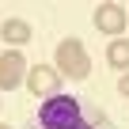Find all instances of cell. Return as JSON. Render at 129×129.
<instances>
[{
    "mask_svg": "<svg viewBox=\"0 0 129 129\" xmlns=\"http://www.w3.org/2000/svg\"><path fill=\"white\" fill-rule=\"evenodd\" d=\"M27 129H114V121L103 110H87L84 114L76 95H49L34 110Z\"/></svg>",
    "mask_w": 129,
    "mask_h": 129,
    "instance_id": "obj_1",
    "label": "cell"
},
{
    "mask_svg": "<svg viewBox=\"0 0 129 129\" xmlns=\"http://www.w3.org/2000/svg\"><path fill=\"white\" fill-rule=\"evenodd\" d=\"M53 69L64 72L69 80H87V72H91V57H87L84 42H80V38H64V42L57 46V64H53Z\"/></svg>",
    "mask_w": 129,
    "mask_h": 129,
    "instance_id": "obj_2",
    "label": "cell"
},
{
    "mask_svg": "<svg viewBox=\"0 0 129 129\" xmlns=\"http://www.w3.org/2000/svg\"><path fill=\"white\" fill-rule=\"evenodd\" d=\"M23 84H27V91L34 99H49L61 87V72L53 69V64H34V69H27V80Z\"/></svg>",
    "mask_w": 129,
    "mask_h": 129,
    "instance_id": "obj_3",
    "label": "cell"
},
{
    "mask_svg": "<svg viewBox=\"0 0 129 129\" xmlns=\"http://www.w3.org/2000/svg\"><path fill=\"white\" fill-rule=\"evenodd\" d=\"M27 57L19 53V49H8L4 57H0V91H12V87H19L23 80H27Z\"/></svg>",
    "mask_w": 129,
    "mask_h": 129,
    "instance_id": "obj_4",
    "label": "cell"
},
{
    "mask_svg": "<svg viewBox=\"0 0 129 129\" xmlns=\"http://www.w3.org/2000/svg\"><path fill=\"white\" fill-rule=\"evenodd\" d=\"M95 30H103L110 38L125 34V8L121 4H99L95 8Z\"/></svg>",
    "mask_w": 129,
    "mask_h": 129,
    "instance_id": "obj_5",
    "label": "cell"
},
{
    "mask_svg": "<svg viewBox=\"0 0 129 129\" xmlns=\"http://www.w3.org/2000/svg\"><path fill=\"white\" fill-rule=\"evenodd\" d=\"M0 38L12 42V46H27V42L34 38V30H30V23H27V19H4V27H0Z\"/></svg>",
    "mask_w": 129,
    "mask_h": 129,
    "instance_id": "obj_6",
    "label": "cell"
},
{
    "mask_svg": "<svg viewBox=\"0 0 129 129\" xmlns=\"http://www.w3.org/2000/svg\"><path fill=\"white\" fill-rule=\"evenodd\" d=\"M106 61H110V69H129V38H110L106 46Z\"/></svg>",
    "mask_w": 129,
    "mask_h": 129,
    "instance_id": "obj_7",
    "label": "cell"
},
{
    "mask_svg": "<svg viewBox=\"0 0 129 129\" xmlns=\"http://www.w3.org/2000/svg\"><path fill=\"white\" fill-rule=\"evenodd\" d=\"M118 91H121V99H129V72H121V80H118Z\"/></svg>",
    "mask_w": 129,
    "mask_h": 129,
    "instance_id": "obj_8",
    "label": "cell"
},
{
    "mask_svg": "<svg viewBox=\"0 0 129 129\" xmlns=\"http://www.w3.org/2000/svg\"><path fill=\"white\" fill-rule=\"evenodd\" d=\"M0 129H8V125H0Z\"/></svg>",
    "mask_w": 129,
    "mask_h": 129,
    "instance_id": "obj_9",
    "label": "cell"
},
{
    "mask_svg": "<svg viewBox=\"0 0 129 129\" xmlns=\"http://www.w3.org/2000/svg\"><path fill=\"white\" fill-rule=\"evenodd\" d=\"M0 106H4V103H0Z\"/></svg>",
    "mask_w": 129,
    "mask_h": 129,
    "instance_id": "obj_10",
    "label": "cell"
}]
</instances>
